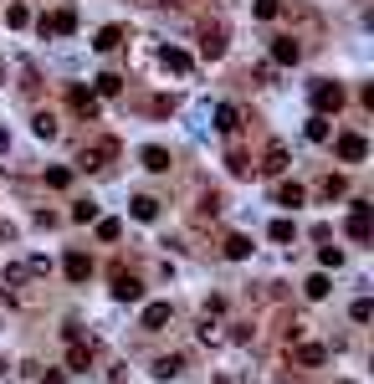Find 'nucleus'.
Returning a JSON list of instances; mask_svg holds the SVG:
<instances>
[{
	"instance_id": "obj_35",
	"label": "nucleus",
	"mask_w": 374,
	"mask_h": 384,
	"mask_svg": "<svg viewBox=\"0 0 374 384\" xmlns=\"http://www.w3.org/2000/svg\"><path fill=\"white\" fill-rule=\"evenodd\" d=\"M349 317H354V323H369V317H374V302H369V297H354Z\"/></svg>"
},
{
	"instance_id": "obj_10",
	"label": "nucleus",
	"mask_w": 374,
	"mask_h": 384,
	"mask_svg": "<svg viewBox=\"0 0 374 384\" xmlns=\"http://www.w3.org/2000/svg\"><path fill=\"white\" fill-rule=\"evenodd\" d=\"M139 164L149 169V175H170V149H159V143H144V149H139Z\"/></svg>"
},
{
	"instance_id": "obj_22",
	"label": "nucleus",
	"mask_w": 374,
	"mask_h": 384,
	"mask_svg": "<svg viewBox=\"0 0 374 384\" xmlns=\"http://www.w3.org/2000/svg\"><path fill=\"white\" fill-rule=\"evenodd\" d=\"M93 46H98V51H118V46H123V26H103Z\"/></svg>"
},
{
	"instance_id": "obj_26",
	"label": "nucleus",
	"mask_w": 374,
	"mask_h": 384,
	"mask_svg": "<svg viewBox=\"0 0 374 384\" xmlns=\"http://www.w3.org/2000/svg\"><path fill=\"white\" fill-rule=\"evenodd\" d=\"M93 92H98V98H118V92H123V77H118V72H103Z\"/></svg>"
},
{
	"instance_id": "obj_17",
	"label": "nucleus",
	"mask_w": 374,
	"mask_h": 384,
	"mask_svg": "<svg viewBox=\"0 0 374 384\" xmlns=\"http://www.w3.org/2000/svg\"><path fill=\"white\" fill-rule=\"evenodd\" d=\"M26 277H31V272H26V261H10V267L0 272V287H6V293H21Z\"/></svg>"
},
{
	"instance_id": "obj_32",
	"label": "nucleus",
	"mask_w": 374,
	"mask_h": 384,
	"mask_svg": "<svg viewBox=\"0 0 374 384\" xmlns=\"http://www.w3.org/2000/svg\"><path fill=\"white\" fill-rule=\"evenodd\" d=\"M46 184H51V190H67V184H72V169H67V164H51V169H46Z\"/></svg>"
},
{
	"instance_id": "obj_15",
	"label": "nucleus",
	"mask_w": 374,
	"mask_h": 384,
	"mask_svg": "<svg viewBox=\"0 0 374 384\" xmlns=\"http://www.w3.org/2000/svg\"><path fill=\"white\" fill-rule=\"evenodd\" d=\"M303 200H308V190H303V184H287V180L277 184V205H282V210H298Z\"/></svg>"
},
{
	"instance_id": "obj_41",
	"label": "nucleus",
	"mask_w": 374,
	"mask_h": 384,
	"mask_svg": "<svg viewBox=\"0 0 374 384\" xmlns=\"http://www.w3.org/2000/svg\"><path fill=\"white\" fill-rule=\"evenodd\" d=\"M0 149H10V134H6V128H0Z\"/></svg>"
},
{
	"instance_id": "obj_7",
	"label": "nucleus",
	"mask_w": 374,
	"mask_h": 384,
	"mask_svg": "<svg viewBox=\"0 0 374 384\" xmlns=\"http://www.w3.org/2000/svg\"><path fill=\"white\" fill-rule=\"evenodd\" d=\"M170 323H175V308H170V302H149L144 317H139V328H144V333H164Z\"/></svg>"
},
{
	"instance_id": "obj_8",
	"label": "nucleus",
	"mask_w": 374,
	"mask_h": 384,
	"mask_svg": "<svg viewBox=\"0 0 374 384\" xmlns=\"http://www.w3.org/2000/svg\"><path fill=\"white\" fill-rule=\"evenodd\" d=\"M67 369L72 374H87V369H93V343H87L82 333L67 338Z\"/></svg>"
},
{
	"instance_id": "obj_14",
	"label": "nucleus",
	"mask_w": 374,
	"mask_h": 384,
	"mask_svg": "<svg viewBox=\"0 0 374 384\" xmlns=\"http://www.w3.org/2000/svg\"><path fill=\"white\" fill-rule=\"evenodd\" d=\"M369 200H354V210H349V236L354 241H369Z\"/></svg>"
},
{
	"instance_id": "obj_31",
	"label": "nucleus",
	"mask_w": 374,
	"mask_h": 384,
	"mask_svg": "<svg viewBox=\"0 0 374 384\" xmlns=\"http://www.w3.org/2000/svg\"><path fill=\"white\" fill-rule=\"evenodd\" d=\"M328 134H333V128H328V118H323V113L308 118V139H313V143H328Z\"/></svg>"
},
{
	"instance_id": "obj_37",
	"label": "nucleus",
	"mask_w": 374,
	"mask_h": 384,
	"mask_svg": "<svg viewBox=\"0 0 374 384\" xmlns=\"http://www.w3.org/2000/svg\"><path fill=\"white\" fill-rule=\"evenodd\" d=\"M318 261H323V267H344V251L339 246H323V251H318Z\"/></svg>"
},
{
	"instance_id": "obj_1",
	"label": "nucleus",
	"mask_w": 374,
	"mask_h": 384,
	"mask_svg": "<svg viewBox=\"0 0 374 384\" xmlns=\"http://www.w3.org/2000/svg\"><path fill=\"white\" fill-rule=\"evenodd\" d=\"M113 159H118V139H98L93 149H82V159H77V169H108Z\"/></svg>"
},
{
	"instance_id": "obj_29",
	"label": "nucleus",
	"mask_w": 374,
	"mask_h": 384,
	"mask_svg": "<svg viewBox=\"0 0 374 384\" xmlns=\"http://www.w3.org/2000/svg\"><path fill=\"white\" fill-rule=\"evenodd\" d=\"M159 216V200L154 195H134V220H154Z\"/></svg>"
},
{
	"instance_id": "obj_34",
	"label": "nucleus",
	"mask_w": 374,
	"mask_h": 384,
	"mask_svg": "<svg viewBox=\"0 0 374 384\" xmlns=\"http://www.w3.org/2000/svg\"><path fill=\"white\" fill-rule=\"evenodd\" d=\"M226 164H231V175H236V180H247V175H251V159L241 154V149H231V159H226Z\"/></svg>"
},
{
	"instance_id": "obj_6",
	"label": "nucleus",
	"mask_w": 374,
	"mask_h": 384,
	"mask_svg": "<svg viewBox=\"0 0 374 384\" xmlns=\"http://www.w3.org/2000/svg\"><path fill=\"white\" fill-rule=\"evenodd\" d=\"M77 31V10L72 6H62V10H51V16H42V36H72Z\"/></svg>"
},
{
	"instance_id": "obj_18",
	"label": "nucleus",
	"mask_w": 374,
	"mask_h": 384,
	"mask_svg": "<svg viewBox=\"0 0 374 384\" xmlns=\"http://www.w3.org/2000/svg\"><path fill=\"white\" fill-rule=\"evenodd\" d=\"M31 128H36V139H46V143H51V139H57V134H62V123H57V113H36V118H31Z\"/></svg>"
},
{
	"instance_id": "obj_24",
	"label": "nucleus",
	"mask_w": 374,
	"mask_h": 384,
	"mask_svg": "<svg viewBox=\"0 0 374 384\" xmlns=\"http://www.w3.org/2000/svg\"><path fill=\"white\" fill-rule=\"evenodd\" d=\"M226 256L231 261H247L251 256V236H226Z\"/></svg>"
},
{
	"instance_id": "obj_27",
	"label": "nucleus",
	"mask_w": 374,
	"mask_h": 384,
	"mask_svg": "<svg viewBox=\"0 0 374 384\" xmlns=\"http://www.w3.org/2000/svg\"><path fill=\"white\" fill-rule=\"evenodd\" d=\"M93 226H98V241H118L123 236V220H113V216H98Z\"/></svg>"
},
{
	"instance_id": "obj_38",
	"label": "nucleus",
	"mask_w": 374,
	"mask_h": 384,
	"mask_svg": "<svg viewBox=\"0 0 374 384\" xmlns=\"http://www.w3.org/2000/svg\"><path fill=\"white\" fill-rule=\"evenodd\" d=\"M26 272H31V277H46L51 261H46V256H26Z\"/></svg>"
},
{
	"instance_id": "obj_28",
	"label": "nucleus",
	"mask_w": 374,
	"mask_h": 384,
	"mask_svg": "<svg viewBox=\"0 0 374 384\" xmlns=\"http://www.w3.org/2000/svg\"><path fill=\"white\" fill-rule=\"evenodd\" d=\"M179 369H185V359H179V354H164V359H154V374H159V379H175Z\"/></svg>"
},
{
	"instance_id": "obj_23",
	"label": "nucleus",
	"mask_w": 374,
	"mask_h": 384,
	"mask_svg": "<svg viewBox=\"0 0 374 384\" xmlns=\"http://www.w3.org/2000/svg\"><path fill=\"white\" fill-rule=\"evenodd\" d=\"M159 62H164L170 72H179V77L190 72V51H179V46H164V57H159Z\"/></svg>"
},
{
	"instance_id": "obj_40",
	"label": "nucleus",
	"mask_w": 374,
	"mask_h": 384,
	"mask_svg": "<svg viewBox=\"0 0 374 384\" xmlns=\"http://www.w3.org/2000/svg\"><path fill=\"white\" fill-rule=\"evenodd\" d=\"M251 77H256V82H272V77H277V67H272V62H256V67H251Z\"/></svg>"
},
{
	"instance_id": "obj_42",
	"label": "nucleus",
	"mask_w": 374,
	"mask_h": 384,
	"mask_svg": "<svg viewBox=\"0 0 374 384\" xmlns=\"http://www.w3.org/2000/svg\"><path fill=\"white\" fill-rule=\"evenodd\" d=\"M159 6H185V0H159Z\"/></svg>"
},
{
	"instance_id": "obj_5",
	"label": "nucleus",
	"mask_w": 374,
	"mask_h": 384,
	"mask_svg": "<svg viewBox=\"0 0 374 384\" xmlns=\"http://www.w3.org/2000/svg\"><path fill=\"white\" fill-rule=\"evenodd\" d=\"M200 57H205V62L226 57V26H221V21H205V26H200Z\"/></svg>"
},
{
	"instance_id": "obj_4",
	"label": "nucleus",
	"mask_w": 374,
	"mask_h": 384,
	"mask_svg": "<svg viewBox=\"0 0 374 384\" xmlns=\"http://www.w3.org/2000/svg\"><path fill=\"white\" fill-rule=\"evenodd\" d=\"M344 108V82H313V113H339Z\"/></svg>"
},
{
	"instance_id": "obj_21",
	"label": "nucleus",
	"mask_w": 374,
	"mask_h": 384,
	"mask_svg": "<svg viewBox=\"0 0 374 384\" xmlns=\"http://www.w3.org/2000/svg\"><path fill=\"white\" fill-rule=\"evenodd\" d=\"M318 195H323V200H344V195H349V180H344V175H328L323 184H318Z\"/></svg>"
},
{
	"instance_id": "obj_12",
	"label": "nucleus",
	"mask_w": 374,
	"mask_h": 384,
	"mask_svg": "<svg viewBox=\"0 0 374 384\" xmlns=\"http://www.w3.org/2000/svg\"><path fill=\"white\" fill-rule=\"evenodd\" d=\"M67 108L77 118H98V92H87V87H67Z\"/></svg>"
},
{
	"instance_id": "obj_33",
	"label": "nucleus",
	"mask_w": 374,
	"mask_h": 384,
	"mask_svg": "<svg viewBox=\"0 0 374 384\" xmlns=\"http://www.w3.org/2000/svg\"><path fill=\"white\" fill-rule=\"evenodd\" d=\"M72 220H77V226H93V220H98V205H93V200H77V205H72Z\"/></svg>"
},
{
	"instance_id": "obj_2",
	"label": "nucleus",
	"mask_w": 374,
	"mask_h": 384,
	"mask_svg": "<svg viewBox=\"0 0 374 384\" xmlns=\"http://www.w3.org/2000/svg\"><path fill=\"white\" fill-rule=\"evenodd\" d=\"M108 277H113V297H118V302H139V297H144V282H139V277L128 272L123 261H118V267H113Z\"/></svg>"
},
{
	"instance_id": "obj_39",
	"label": "nucleus",
	"mask_w": 374,
	"mask_h": 384,
	"mask_svg": "<svg viewBox=\"0 0 374 384\" xmlns=\"http://www.w3.org/2000/svg\"><path fill=\"white\" fill-rule=\"evenodd\" d=\"M36 369V384H62V369H42V364H31Z\"/></svg>"
},
{
	"instance_id": "obj_3",
	"label": "nucleus",
	"mask_w": 374,
	"mask_h": 384,
	"mask_svg": "<svg viewBox=\"0 0 374 384\" xmlns=\"http://www.w3.org/2000/svg\"><path fill=\"white\" fill-rule=\"evenodd\" d=\"M333 154H339L344 164H364V159H369V139L364 134H339V139H333Z\"/></svg>"
},
{
	"instance_id": "obj_13",
	"label": "nucleus",
	"mask_w": 374,
	"mask_h": 384,
	"mask_svg": "<svg viewBox=\"0 0 374 384\" xmlns=\"http://www.w3.org/2000/svg\"><path fill=\"white\" fill-rule=\"evenodd\" d=\"M62 272H67V282H87V277H93V256H87V251H67Z\"/></svg>"
},
{
	"instance_id": "obj_16",
	"label": "nucleus",
	"mask_w": 374,
	"mask_h": 384,
	"mask_svg": "<svg viewBox=\"0 0 374 384\" xmlns=\"http://www.w3.org/2000/svg\"><path fill=\"white\" fill-rule=\"evenodd\" d=\"M215 128H221V134H236L241 128V108L236 103H221V108H215Z\"/></svg>"
},
{
	"instance_id": "obj_43",
	"label": "nucleus",
	"mask_w": 374,
	"mask_h": 384,
	"mask_svg": "<svg viewBox=\"0 0 374 384\" xmlns=\"http://www.w3.org/2000/svg\"><path fill=\"white\" fill-rule=\"evenodd\" d=\"M344 384H354V379H344Z\"/></svg>"
},
{
	"instance_id": "obj_36",
	"label": "nucleus",
	"mask_w": 374,
	"mask_h": 384,
	"mask_svg": "<svg viewBox=\"0 0 374 384\" xmlns=\"http://www.w3.org/2000/svg\"><path fill=\"white\" fill-rule=\"evenodd\" d=\"M6 26H16V31H21V26H31V10H26V6H10V10H6Z\"/></svg>"
},
{
	"instance_id": "obj_20",
	"label": "nucleus",
	"mask_w": 374,
	"mask_h": 384,
	"mask_svg": "<svg viewBox=\"0 0 374 384\" xmlns=\"http://www.w3.org/2000/svg\"><path fill=\"white\" fill-rule=\"evenodd\" d=\"M267 236H272V241H277V246H287V241H298V226H292V220H287V216H277V220H272V226H267Z\"/></svg>"
},
{
	"instance_id": "obj_11",
	"label": "nucleus",
	"mask_w": 374,
	"mask_h": 384,
	"mask_svg": "<svg viewBox=\"0 0 374 384\" xmlns=\"http://www.w3.org/2000/svg\"><path fill=\"white\" fill-rule=\"evenodd\" d=\"M287 164H292L287 143H282V139H272V143H267V154H262V169H267V175H287Z\"/></svg>"
},
{
	"instance_id": "obj_25",
	"label": "nucleus",
	"mask_w": 374,
	"mask_h": 384,
	"mask_svg": "<svg viewBox=\"0 0 374 384\" xmlns=\"http://www.w3.org/2000/svg\"><path fill=\"white\" fill-rule=\"evenodd\" d=\"M303 293H308V297H313V302H323V297L333 293V282H328V277H323V272H318V277H308V282H303Z\"/></svg>"
},
{
	"instance_id": "obj_30",
	"label": "nucleus",
	"mask_w": 374,
	"mask_h": 384,
	"mask_svg": "<svg viewBox=\"0 0 374 384\" xmlns=\"http://www.w3.org/2000/svg\"><path fill=\"white\" fill-rule=\"evenodd\" d=\"M251 16L256 21H277L282 16V0H251Z\"/></svg>"
},
{
	"instance_id": "obj_19",
	"label": "nucleus",
	"mask_w": 374,
	"mask_h": 384,
	"mask_svg": "<svg viewBox=\"0 0 374 384\" xmlns=\"http://www.w3.org/2000/svg\"><path fill=\"white\" fill-rule=\"evenodd\" d=\"M323 359H328V349H323V343H298V364H303V369H318Z\"/></svg>"
},
{
	"instance_id": "obj_9",
	"label": "nucleus",
	"mask_w": 374,
	"mask_h": 384,
	"mask_svg": "<svg viewBox=\"0 0 374 384\" xmlns=\"http://www.w3.org/2000/svg\"><path fill=\"white\" fill-rule=\"evenodd\" d=\"M298 62H303L298 36H277V42H272V67H298Z\"/></svg>"
}]
</instances>
